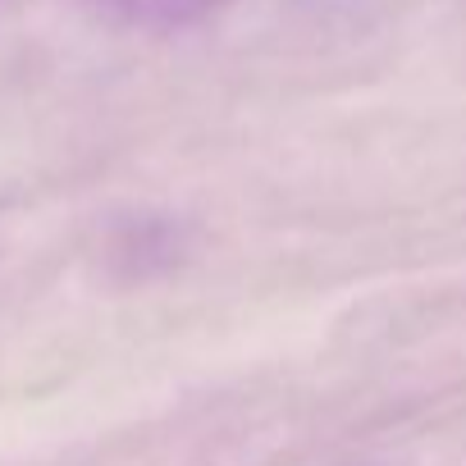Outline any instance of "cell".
<instances>
[{"label":"cell","instance_id":"6da1fadb","mask_svg":"<svg viewBox=\"0 0 466 466\" xmlns=\"http://www.w3.org/2000/svg\"><path fill=\"white\" fill-rule=\"evenodd\" d=\"M119 5L128 19H142V24H156V28H169V24H192V19H206L215 15L228 0H110Z\"/></svg>","mask_w":466,"mask_h":466}]
</instances>
